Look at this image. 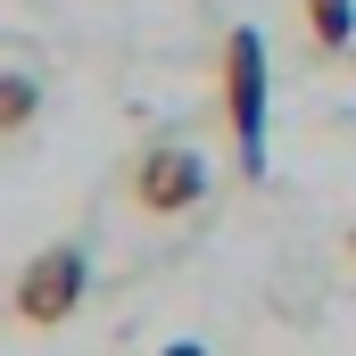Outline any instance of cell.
Listing matches in <instances>:
<instances>
[{"instance_id":"5","label":"cell","mask_w":356,"mask_h":356,"mask_svg":"<svg viewBox=\"0 0 356 356\" xmlns=\"http://www.w3.org/2000/svg\"><path fill=\"white\" fill-rule=\"evenodd\" d=\"M298 8H307L315 50H348V42H356V0H298Z\"/></svg>"},{"instance_id":"1","label":"cell","mask_w":356,"mask_h":356,"mask_svg":"<svg viewBox=\"0 0 356 356\" xmlns=\"http://www.w3.org/2000/svg\"><path fill=\"white\" fill-rule=\"evenodd\" d=\"M124 199L141 207V216H191L199 199H207V158L191 149V141H149L141 158H133V175H124Z\"/></svg>"},{"instance_id":"3","label":"cell","mask_w":356,"mask_h":356,"mask_svg":"<svg viewBox=\"0 0 356 356\" xmlns=\"http://www.w3.org/2000/svg\"><path fill=\"white\" fill-rule=\"evenodd\" d=\"M224 116H232L241 166L266 175V42H257L249 25L224 42Z\"/></svg>"},{"instance_id":"7","label":"cell","mask_w":356,"mask_h":356,"mask_svg":"<svg viewBox=\"0 0 356 356\" xmlns=\"http://www.w3.org/2000/svg\"><path fill=\"white\" fill-rule=\"evenodd\" d=\"M348 249H356V224H348Z\"/></svg>"},{"instance_id":"6","label":"cell","mask_w":356,"mask_h":356,"mask_svg":"<svg viewBox=\"0 0 356 356\" xmlns=\"http://www.w3.org/2000/svg\"><path fill=\"white\" fill-rule=\"evenodd\" d=\"M158 356H207V348H199V340H166Z\"/></svg>"},{"instance_id":"4","label":"cell","mask_w":356,"mask_h":356,"mask_svg":"<svg viewBox=\"0 0 356 356\" xmlns=\"http://www.w3.org/2000/svg\"><path fill=\"white\" fill-rule=\"evenodd\" d=\"M33 116H42V83H33L25 67H0V141L33 133Z\"/></svg>"},{"instance_id":"2","label":"cell","mask_w":356,"mask_h":356,"mask_svg":"<svg viewBox=\"0 0 356 356\" xmlns=\"http://www.w3.org/2000/svg\"><path fill=\"white\" fill-rule=\"evenodd\" d=\"M83 290H91V257H83V241H50L33 266L17 273V315H25L33 332H58V323L83 307Z\"/></svg>"}]
</instances>
